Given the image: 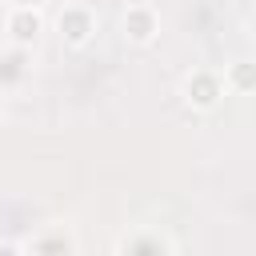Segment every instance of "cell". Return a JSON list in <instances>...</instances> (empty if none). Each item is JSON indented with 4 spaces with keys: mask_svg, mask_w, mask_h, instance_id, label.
<instances>
[{
    "mask_svg": "<svg viewBox=\"0 0 256 256\" xmlns=\"http://www.w3.org/2000/svg\"><path fill=\"white\" fill-rule=\"evenodd\" d=\"M52 28H56V36H60L64 48L80 52V48H88V44L96 40V32H100V16H96L92 4H84V0H68V4H60V12L52 16Z\"/></svg>",
    "mask_w": 256,
    "mask_h": 256,
    "instance_id": "obj_1",
    "label": "cell"
},
{
    "mask_svg": "<svg viewBox=\"0 0 256 256\" xmlns=\"http://www.w3.org/2000/svg\"><path fill=\"white\" fill-rule=\"evenodd\" d=\"M0 252H4V256H24V240H12V236H0Z\"/></svg>",
    "mask_w": 256,
    "mask_h": 256,
    "instance_id": "obj_9",
    "label": "cell"
},
{
    "mask_svg": "<svg viewBox=\"0 0 256 256\" xmlns=\"http://www.w3.org/2000/svg\"><path fill=\"white\" fill-rule=\"evenodd\" d=\"M4 120H8V108H4V92H0V128H4Z\"/></svg>",
    "mask_w": 256,
    "mask_h": 256,
    "instance_id": "obj_10",
    "label": "cell"
},
{
    "mask_svg": "<svg viewBox=\"0 0 256 256\" xmlns=\"http://www.w3.org/2000/svg\"><path fill=\"white\" fill-rule=\"evenodd\" d=\"M32 76V48H16L4 40L0 48V92H16L24 88Z\"/></svg>",
    "mask_w": 256,
    "mask_h": 256,
    "instance_id": "obj_7",
    "label": "cell"
},
{
    "mask_svg": "<svg viewBox=\"0 0 256 256\" xmlns=\"http://www.w3.org/2000/svg\"><path fill=\"white\" fill-rule=\"evenodd\" d=\"M8 4H44V0H8Z\"/></svg>",
    "mask_w": 256,
    "mask_h": 256,
    "instance_id": "obj_11",
    "label": "cell"
},
{
    "mask_svg": "<svg viewBox=\"0 0 256 256\" xmlns=\"http://www.w3.org/2000/svg\"><path fill=\"white\" fill-rule=\"evenodd\" d=\"M224 96H228V88H224L220 68H192L180 80V100L192 112H216L224 104Z\"/></svg>",
    "mask_w": 256,
    "mask_h": 256,
    "instance_id": "obj_2",
    "label": "cell"
},
{
    "mask_svg": "<svg viewBox=\"0 0 256 256\" xmlns=\"http://www.w3.org/2000/svg\"><path fill=\"white\" fill-rule=\"evenodd\" d=\"M224 88H228V96H248L252 88H256V64L252 60H232V64H224Z\"/></svg>",
    "mask_w": 256,
    "mask_h": 256,
    "instance_id": "obj_8",
    "label": "cell"
},
{
    "mask_svg": "<svg viewBox=\"0 0 256 256\" xmlns=\"http://www.w3.org/2000/svg\"><path fill=\"white\" fill-rule=\"evenodd\" d=\"M48 32L44 4H8L4 8V40L16 48H36Z\"/></svg>",
    "mask_w": 256,
    "mask_h": 256,
    "instance_id": "obj_3",
    "label": "cell"
},
{
    "mask_svg": "<svg viewBox=\"0 0 256 256\" xmlns=\"http://www.w3.org/2000/svg\"><path fill=\"white\" fill-rule=\"evenodd\" d=\"M120 36L132 48H152L160 40V12H156V4H148V0L128 4L120 12Z\"/></svg>",
    "mask_w": 256,
    "mask_h": 256,
    "instance_id": "obj_5",
    "label": "cell"
},
{
    "mask_svg": "<svg viewBox=\"0 0 256 256\" xmlns=\"http://www.w3.org/2000/svg\"><path fill=\"white\" fill-rule=\"evenodd\" d=\"M116 256H176L180 244L176 236H168L160 224H132L116 244H112Z\"/></svg>",
    "mask_w": 256,
    "mask_h": 256,
    "instance_id": "obj_4",
    "label": "cell"
},
{
    "mask_svg": "<svg viewBox=\"0 0 256 256\" xmlns=\"http://www.w3.org/2000/svg\"><path fill=\"white\" fill-rule=\"evenodd\" d=\"M24 252H32V256H76L80 252V240L64 224H44L40 232H32L24 240Z\"/></svg>",
    "mask_w": 256,
    "mask_h": 256,
    "instance_id": "obj_6",
    "label": "cell"
}]
</instances>
